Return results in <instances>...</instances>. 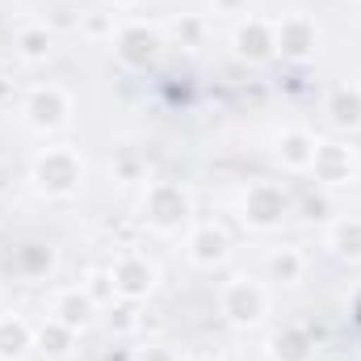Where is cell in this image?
Instances as JSON below:
<instances>
[{"label": "cell", "mask_w": 361, "mask_h": 361, "mask_svg": "<svg viewBox=\"0 0 361 361\" xmlns=\"http://www.w3.org/2000/svg\"><path fill=\"white\" fill-rule=\"evenodd\" d=\"M185 257L197 269H219L231 257V240H227V231L219 223H193L189 235H185Z\"/></svg>", "instance_id": "obj_8"}, {"label": "cell", "mask_w": 361, "mask_h": 361, "mask_svg": "<svg viewBox=\"0 0 361 361\" xmlns=\"http://www.w3.org/2000/svg\"><path fill=\"white\" fill-rule=\"evenodd\" d=\"M202 34H206V21H202V17H185V21L177 25L180 47H197V42H202Z\"/></svg>", "instance_id": "obj_24"}, {"label": "cell", "mask_w": 361, "mask_h": 361, "mask_svg": "<svg viewBox=\"0 0 361 361\" xmlns=\"http://www.w3.org/2000/svg\"><path fill=\"white\" fill-rule=\"evenodd\" d=\"M219 311H223V319H231L235 328H252V324L265 319L269 294H265V286L252 281V277H231V281L223 286V294H219Z\"/></svg>", "instance_id": "obj_3"}, {"label": "cell", "mask_w": 361, "mask_h": 361, "mask_svg": "<svg viewBox=\"0 0 361 361\" xmlns=\"http://www.w3.org/2000/svg\"><path fill=\"white\" fill-rule=\"evenodd\" d=\"M92 315H97V302H92L80 286H72V290L55 294V302H51V319L68 324L72 332H85V328L92 324Z\"/></svg>", "instance_id": "obj_13"}, {"label": "cell", "mask_w": 361, "mask_h": 361, "mask_svg": "<svg viewBox=\"0 0 361 361\" xmlns=\"http://www.w3.org/2000/svg\"><path fill=\"white\" fill-rule=\"evenodd\" d=\"M143 223L160 235H173L180 227H189V214H193V202L189 193L180 189L177 180H152L143 189V206H139Z\"/></svg>", "instance_id": "obj_2"}, {"label": "cell", "mask_w": 361, "mask_h": 361, "mask_svg": "<svg viewBox=\"0 0 361 361\" xmlns=\"http://www.w3.org/2000/svg\"><path fill=\"white\" fill-rule=\"evenodd\" d=\"M324 109H328V122H332V126H341V130H357L361 126V89H349V85L332 89Z\"/></svg>", "instance_id": "obj_15"}, {"label": "cell", "mask_w": 361, "mask_h": 361, "mask_svg": "<svg viewBox=\"0 0 361 361\" xmlns=\"http://www.w3.org/2000/svg\"><path fill=\"white\" fill-rule=\"evenodd\" d=\"M51 265H55V252L47 244H21L17 248V269L25 277H42V273H51Z\"/></svg>", "instance_id": "obj_21"}, {"label": "cell", "mask_w": 361, "mask_h": 361, "mask_svg": "<svg viewBox=\"0 0 361 361\" xmlns=\"http://www.w3.org/2000/svg\"><path fill=\"white\" fill-rule=\"evenodd\" d=\"M311 173H315V180L324 189H341V185H349V180L357 177V156H353L349 143H336V139L319 143L315 160H311Z\"/></svg>", "instance_id": "obj_9"}, {"label": "cell", "mask_w": 361, "mask_h": 361, "mask_svg": "<svg viewBox=\"0 0 361 361\" xmlns=\"http://www.w3.org/2000/svg\"><path fill=\"white\" fill-rule=\"evenodd\" d=\"M328 248L341 261H361V219L357 214H345V219L328 223Z\"/></svg>", "instance_id": "obj_16"}, {"label": "cell", "mask_w": 361, "mask_h": 361, "mask_svg": "<svg viewBox=\"0 0 361 361\" xmlns=\"http://www.w3.org/2000/svg\"><path fill=\"white\" fill-rule=\"evenodd\" d=\"M302 210H307V219H328V197H324V193H319V197H307Z\"/></svg>", "instance_id": "obj_26"}, {"label": "cell", "mask_w": 361, "mask_h": 361, "mask_svg": "<svg viewBox=\"0 0 361 361\" xmlns=\"http://www.w3.org/2000/svg\"><path fill=\"white\" fill-rule=\"evenodd\" d=\"M85 38H109L114 42V34H118V25H114V13H105V8H92V13H80V25H76Z\"/></svg>", "instance_id": "obj_23"}, {"label": "cell", "mask_w": 361, "mask_h": 361, "mask_svg": "<svg viewBox=\"0 0 361 361\" xmlns=\"http://www.w3.org/2000/svg\"><path fill=\"white\" fill-rule=\"evenodd\" d=\"M109 277H114V290H118V302H143L156 281H160V269L143 257V252H122L114 265H109Z\"/></svg>", "instance_id": "obj_6"}, {"label": "cell", "mask_w": 361, "mask_h": 361, "mask_svg": "<svg viewBox=\"0 0 361 361\" xmlns=\"http://www.w3.org/2000/svg\"><path fill=\"white\" fill-rule=\"evenodd\" d=\"M30 180L38 193L47 197H72L80 185H85V160L76 147H47L34 169H30Z\"/></svg>", "instance_id": "obj_1"}, {"label": "cell", "mask_w": 361, "mask_h": 361, "mask_svg": "<svg viewBox=\"0 0 361 361\" xmlns=\"http://www.w3.org/2000/svg\"><path fill=\"white\" fill-rule=\"evenodd\" d=\"M21 114H25V126H30V130L55 135V130H63L68 118H72V97L59 89V85H38V89L25 97Z\"/></svg>", "instance_id": "obj_5"}, {"label": "cell", "mask_w": 361, "mask_h": 361, "mask_svg": "<svg viewBox=\"0 0 361 361\" xmlns=\"http://www.w3.org/2000/svg\"><path fill=\"white\" fill-rule=\"evenodd\" d=\"M231 47H235V55H240L244 63H269L273 55H277L273 21H265V17H248V21H240L235 34H231Z\"/></svg>", "instance_id": "obj_11"}, {"label": "cell", "mask_w": 361, "mask_h": 361, "mask_svg": "<svg viewBox=\"0 0 361 361\" xmlns=\"http://www.w3.org/2000/svg\"><path fill=\"white\" fill-rule=\"evenodd\" d=\"M76 336H80V332H72L68 324L47 319V324L34 332V349H38V353H47V357H68V353H72V345H76Z\"/></svg>", "instance_id": "obj_18"}, {"label": "cell", "mask_w": 361, "mask_h": 361, "mask_svg": "<svg viewBox=\"0 0 361 361\" xmlns=\"http://www.w3.org/2000/svg\"><path fill=\"white\" fill-rule=\"evenodd\" d=\"M13 51H17L25 63H42V59H51V51H55V30H51V25H21Z\"/></svg>", "instance_id": "obj_17"}, {"label": "cell", "mask_w": 361, "mask_h": 361, "mask_svg": "<svg viewBox=\"0 0 361 361\" xmlns=\"http://www.w3.org/2000/svg\"><path fill=\"white\" fill-rule=\"evenodd\" d=\"M160 47H164L160 30L143 25V21L118 25V34H114V51H118V59H122L126 68H135V72L152 68V63H156V55H160Z\"/></svg>", "instance_id": "obj_7"}, {"label": "cell", "mask_w": 361, "mask_h": 361, "mask_svg": "<svg viewBox=\"0 0 361 361\" xmlns=\"http://www.w3.org/2000/svg\"><path fill=\"white\" fill-rule=\"evenodd\" d=\"M273 34H277V55L286 59H307L315 55V42H319V30L307 13H286L273 21Z\"/></svg>", "instance_id": "obj_10"}, {"label": "cell", "mask_w": 361, "mask_h": 361, "mask_svg": "<svg viewBox=\"0 0 361 361\" xmlns=\"http://www.w3.org/2000/svg\"><path fill=\"white\" fill-rule=\"evenodd\" d=\"M240 210H244V223L252 231H273V227L286 223L290 197H286V189L277 180H252L248 193H244V202H240Z\"/></svg>", "instance_id": "obj_4"}, {"label": "cell", "mask_w": 361, "mask_h": 361, "mask_svg": "<svg viewBox=\"0 0 361 361\" xmlns=\"http://www.w3.org/2000/svg\"><path fill=\"white\" fill-rule=\"evenodd\" d=\"M180 361H210V357H202V353H189V357H180Z\"/></svg>", "instance_id": "obj_29"}, {"label": "cell", "mask_w": 361, "mask_h": 361, "mask_svg": "<svg viewBox=\"0 0 361 361\" xmlns=\"http://www.w3.org/2000/svg\"><path fill=\"white\" fill-rule=\"evenodd\" d=\"M214 13H248V0H214Z\"/></svg>", "instance_id": "obj_27"}, {"label": "cell", "mask_w": 361, "mask_h": 361, "mask_svg": "<svg viewBox=\"0 0 361 361\" xmlns=\"http://www.w3.org/2000/svg\"><path fill=\"white\" fill-rule=\"evenodd\" d=\"M34 349V328L21 315H0V361H25Z\"/></svg>", "instance_id": "obj_14"}, {"label": "cell", "mask_w": 361, "mask_h": 361, "mask_svg": "<svg viewBox=\"0 0 361 361\" xmlns=\"http://www.w3.org/2000/svg\"><path fill=\"white\" fill-rule=\"evenodd\" d=\"M265 269H269V277L281 281V286H298L302 273H307V261H302L298 248H273L269 261H265Z\"/></svg>", "instance_id": "obj_19"}, {"label": "cell", "mask_w": 361, "mask_h": 361, "mask_svg": "<svg viewBox=\"0 0 361 361\" xmlns=\"http://www.w3.org/2000/svg\"><path fill=\"white\" fill-rule=\"evenodd\" d=\"M80 290H85L92 302H97V311L118 302V290H114V277H109V269H92L89 277H85V286H80Z\"/></svg>", "instance_id": "obj_22"}, {"label": "cell", "mask_w": 361, "mask_h": 361, "mask_svg": "<svg viewBox=\"0 0 361 361\" xmlns=\"http://www.w3.org/2000/svg\"><path fill=\"white\" fill-rule=\"evenodd\" d=\"M315 147H319V139H315L311 130L294 126V130H281V135H277V147H273V152H277L281 169H290V173H311Z\"/></svg>", "instance_id": "obj_12"}, {"label": "cell", "mask_w": 361, "mask_h": 361, "mask_svg": "<svg viewBox=\"0 0 361 361\" xmlns=\"http://www.w3.org/2000/svg\"><path fill=\"white\" fill-rule=\"evenodd\" d=\"M139 361H180V357L169 349V345H147V349L139 353Z\"/></svg>", "instance_id": "obj_25"}, {"label": "cell", "mask_w": 361, "mask_h": 361, "mask_svg": "<svg viewBox=\"0 0 361 361\" xmlns=\"http://www.w3.org/2000/svg\"><path fill=\"white\" fill-rule=\"evenodd\" d=\"M353 315H357V324H361V294L353 298Z\"/></svg>", "instance_id": "obj_28"}, {"label": "cell", "mask_w": 361, "mask_h": 361, "mask_svg": "<svg viewBox=\"0 0 361 361\" xmlns=\"http://www.w3.org/2000/svg\"><path fill=\"white\" fill-rule=\"evenodd\" d=\"M114 4H139V0H114Z\"/></svg>", "instance_id": "obj_30"}, {"label": "cell", "mask_w": 361, "mask_h": 361, "mask_svg": "<svg viewBox=\"0 0 361 361\" xmlns=\"http://www.w3.org/2000/svg\"><path fill=\"white\" fill-rule=\"evenodd\" d=\"M269 353L273 361H311V341L302 328H281L269 341Z\"/></svg>", "instance_id": "obj_20"}]
</instances>
